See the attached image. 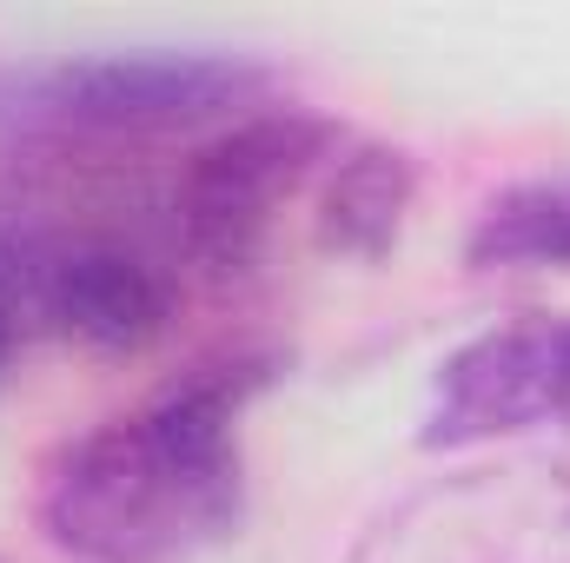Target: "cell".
Returning a JSON list of instances; mask_svg holds the SVG:
<instances>
[{
	"label": "cell",
	"instance_id": "6da1fadb",
	"mask_svg": "<svg viewBox=\"0 0 570 563\" xmlns=\"http://www.w3.org/2000/svg\"><path fill=\"white\" fill-rule=\"evenodd\" d=\"M273 378V352H226L73 437L40 477L47 537L73 563H186L233 537L246 511L239 418Z\"/></svg>",
	"mask_w": 570,
	"mask_h": 563
},
{
	"label": "cell",
	"instance_id": "7a4b0ae2",
	"mask_svg": "<svg viewBox=\"0 0 570 563\" xmlns=\"http://www.w3.org/2000/svg\"><path fill=\"white\" fill-rule=\"evenodd\" d=\"M273 73L246 53L213 47H134L67 53L40 67H0V140H140L253 113Z\"/></svg>",
	"mask_w": 570,
	"mask_h": 563
},
{
	"label": "cell",
	"instance_id": "3957f363",
	"mask_svg": "<svg viewBox=\"0 0 570 563\" xmlns=\"http://www.w3.org/2000/svg\"><path fill=\"white\" fill-rule=\"evenodd\" d=\"M345 134L305 107H253L239 113L226 134L193 146L166 186V233H173V259L213 273V279H239L266 259L273 233H279L285 206L325 179V166L338 159Z\"/></svg>",
	"mask_w": 570,
	"mask_h": 563
},
{
	"label": "cell",
	"instance_id": "277c9868",
	"mask_svg": "<svg viewBox=\"0 0 570 563\" xmlns=\"http://www.w3.org/2000/svg\"><path fill=\"white\" fill-rule=\"evenodd\" d=\"M179 285L166 259L87 226H0V305L20 338L140 352L166 332Z\"/></svg>",
	"mask_w": 570,
	"mask_h": 563
},
{
	"label": "cell",
	"instance_id": "5b68a950",
	"mask_svg": "<svg viewBox=\"0 0 570 563\" xmlns=\"http://www.w3.org/2000/svg\"><path fill=\"white\" fill-rule=\"evenodd\" d=\"M345 563H570V464L511 457L392 497Z\"/></svg>",
	"mask_w": 570,
	"mask_h": 563
},
{
	"label": "cell",
	"instance_id": "8992f818",
	"mask_svg": "<svg viewBox=\"0 0 570 563\" xmlns=\"http://www.w3.org/2000/svg\"><path fill=\"white\" fill-rule=\"evenodd\" d=\"M551 424H570V318L524 312L444 352L425 392L419 444L478 451V444H504Z\"/></svg>",
	"mask_w": 570,
	"mask_h": 563
},
{
	"label": "cell",
	"instance_id": "52a82bcc",
	"mask_svg": "<svg viewBox=\"0 0 570 563\" xmlns=\"http://www.w3.org/2000/svg\"><path fill=\"white\" fill-rule=\"evenodd\" d=\"M419 206V159L405 146H338L318 179V246L338 259H385Z\"/></svg>",
	"mask_w": 570,
	"mask_h": 563
},
{
	"label": "cell",
	"instance_id": "ba28073f",
	"mask_svg": "<svg viewBox=\"0 0 570 563\" xmlns=\"http://www.w3.org/2000/svg\"><path fill=\"white\" fill-rule=\"evenodd\" d=\"M464 259L478 273H570V172L524 179L484 199Z\"/></svg>",
	"mask_w": 570,
	"mask_h": 563
},
{
	"label": "cell",
	"instance_id": "9c48e42d",
	"mask_svg": "<svg viewBox=\"0 0 570 563\" xmlns=\"http://www.w3.org/2000/svg\"><path fill=\"white\" fill-rule=\"evenodd\" d=\"M13 345H20V325H13V318H7V305H0V365L13 358Z\"/></svg>",
	"mask_w": 570,
	"mask_h": 563
}]
</instances>
